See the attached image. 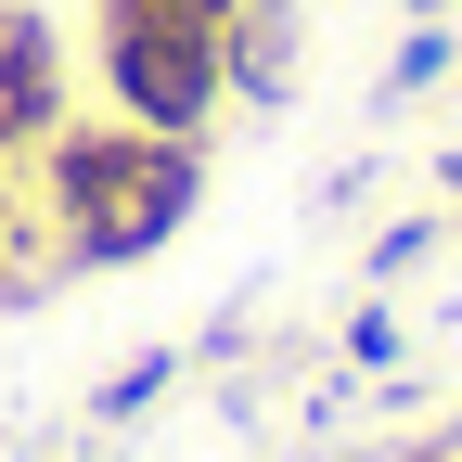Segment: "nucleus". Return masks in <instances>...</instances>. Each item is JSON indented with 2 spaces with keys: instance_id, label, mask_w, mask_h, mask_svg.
I'll return each instance as SVG.
<instances>
[{
  "instance_id": "f257e3e1",
  "label": "nucleus",
  "mask_w": 462,
  "mask_h": 462,
  "mask_svg": "<svg viewBox=\"0 0 462 462\" xmlns=\"http://www.w3.org/2000/svg\"><path fill=\"white\" fill-rule=\"evenodd\" d=\"M39 231L65 270H142L154 245H180L193 206H206V142H154L129 116H65V129L39 142Z\"/></svg>"
},
{
  "instance_id": "f03ea898",
  "label": "nucleus",
  "mask_w": 462,
  "mask_h": 462,
  "mask_svg": "<svg viewBox=\"0 0 462 462\" xmlns=\"http://www.w3.org/2000/svg\"><path fill=\"white\" fill-rule=\"evenodd\" d=\"M90 65H103V103L154 142H206V116L231 103L218 26H180V14H90Z\"/></svg>"
},
{
  "instance_id": "7ed1b4c3",
  "label": "nucleus",
  "mask_w": 462,
  "mask_h": 462,
  "mask_svg": "<svg viewBox=\"0 0 462 462\" xmlns=\"http://www.w3.org/2000/svg\"><path fill=\"white\" fill-rule=\"evenodd\" d=\"M65 129V39L39 0H0V167Z\"/></svg>"
},
{
  "instance_id": "20e7f679",
  "label": "nucleus",
  "mask_w": 462,
  "mask_h": 462,
  "mask_svg": "<svg viewBox=\"0 0 462 462\" xmlns=\"http://www.w3.org/2000/svg\"><path fill=\"white\" fill-rule=\"evenodd\" d=\"M218 78H231V103H282L296 90V0H231Z\"/></svg>"
},
{
  "instance_id": "39448f33",
  "label": "nucleus",
  "mask_w": 462,
  "mask_h": 462,
  "mask_svg": "<svg viewBox=\"0 0 462 462\" xmlns=\"http://www.w3.org/2000/svg\"><path fill=\"white\" fill-rule=\"evenodd\" d=\"M167 385H180V346H142L129 373H103V385H90V424H142Z\"/></svg>"
},
{
  "instance_id": "423d86ee",
  "label": "nucleus",
  "mask_w": 462,
  "mask_h": 462,
  "mask_svg": "<svg viewBox=\"0 0 462 462\" xmlns=\"http://www.w3.org/2000/svg\"><path fill=\"white\" fill-rule=\"evenodd\" d=\"M449 65H462V39H449V26H411V39H398V65H385V103H424Z\"/></svg>"
},
{
  "instance_id": "0eeeda50",
  "label": "nucleus",
  "mask_w": 462,
  "mask_h": 462,
  "mask_svg": "<svg viewBox=\"0 0 462 462\" xmlns=\"http://www.w3.org/2000/svg\"><path fill=\"white\" fill-rule=\"evenodd\" d=\"M437 257V218H398V231H373V270H424Z\"/></svg>"
},
{
  "instance_id": "6e6552de",
  "label": "nucleus",
  "mask_w": 462,
  "mask_h": 462,
  "mask_svg": "<svg viewBox=\"0 0 462 462\" xmlns=\"http://www.w3.org/2000/svg\"><path fill=\"white\" fill-rule=\"evenodd\" d=\"M346 360H360V373H398V321L360 309V321H346Z\"/></svg>"
},
{
  "instance_id": "1a4fd4ad",
  "label": "nucleus",
  "mask_w": 462,
  "mask_h": 462,
  "mask_svg": "<svg viewBox=\"0 0 462 462\" xmlns=\"http://www.w3.org/2000/svg\"><path fill=\"white\" fill-rule=\"evenodd\" d=\"M14 231H26V193H14V167H0V245H14Z\"/></svg>"
},
{
  "instance_id": "9d476101",
  "label": "nucleus",
  "mask_w": 462,
  "mask_h": 462,
  "mask_svg": "<svg viewBox=\"0 0 462 462\" xmlns=\"http://www.w3.org/2000/svg\"><path fill=\"white\" fill-rule=\"evenodd\" d=\"M437 180H449V206H462V154H449V167H437Z\"/></svg>"
}]
</instances>
